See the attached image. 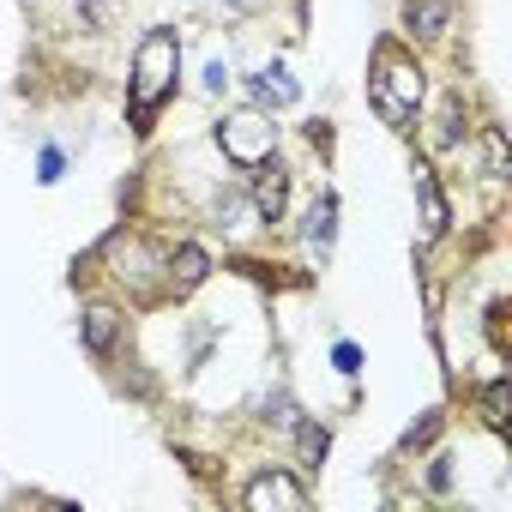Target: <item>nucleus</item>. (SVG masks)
I'll use <instances>...</instances> for the list:
<instances>
[{
  "mask_svg": "<svg viewBox=\"0 0 512 512\" xmlns=\"http://www.w3.org/2000/svg\"><path fill=\"white\" fill-rule=\"evenodd\" d=\"M217 151L229 157V163H241V169H260L266 157H272V145H278V127H272V115L266 109H235V115H223L217 121Z\"/></svg>",
  "mask_w": 512,
  "mask_h": 512,
  "instance_id": "7ed1b4c3",
  "label": "nucleus"
},
{
  "mask_svg": "<svg viewBox=\"0 0 512 512\" xmlns=\"http://www.w3.org/2000/svg\"><path fill=\"white\" fill-rule=\"evenodd\" d=\"M247 91H253V103L260 109H290L296 97H302V85L290 79V67H260V73H247Z\"/></svg>",
  "mask_w": 512,
  "mask_h": 512,
  "instance_id": "423d86ee",
  "label": "nucleus"
},
{
  "mask_svg": "<svg viewBox=\"0 0 512 512\" xmlns=\"http://www.w3.org/2000/svg\"><path fill=\"white\" fill-rule=\"evenodd\" d=\"M253 512H272V506H284V512H302L308 506V488L296 482V476H284V470H266V476H253L247 482V494H241Z\"/></svg>",
  "mask_w": 512,
  "mask_h": 512,
  "instance_id": "20e7f679",
  "label": "nucleus"
},
{
  "mask_svg": "<svg viewBox=\"0 0 512 512\" xmlns=\"http://www.w3.org/2000/svg\"><path fill=\"white\" fill-rule=\"evenodd\" d=\"M205 272H211L205 247H175V260H169V278H175V290H193Z\"/></svg>",
  "mask_w": 512,
  "mask_h": 512,
  "instance_id": "9b49d317",
  "label": "nucleus"
},
{
  "mask_svg": "<svg viewBox=\"0 0 512 512\" xmlns=\"http://www.w3.org/2000/svg\"><path fill=\"white\" fill-rule=\"evenodd\" d=\"M488 338H494V344H506V308H500V302L488 308Z\"/></svg>",
  "mask_w": 512,
  "mask_h": 512,
  "instance_id": "412c9836",
  "label": "nucleus"
},
{
  "mask_svg": "<svg viewBox=\"0 0 512 512\" xmlns=\"http://www.w3.org/2000/svg\"><path fill=\"white\" fill-rule=\"evenodd\" d=\"M416 205H422V241H440L452 211H446V193H440V175L428 163H416Z\"/></svg>",
  "mask_w": 512,
  "mask_h": 512,
  "instance_id": "39448f33",
  "label": "nucleus"
},
{
  "mask_svg": "<svg viewBox=\"0 0 512 512\" xmlns=\"http://www.w3.org/2000/svg\"><path fill=\"white\" fill-rule=\"evenodd\" d=\"M446 19H452V0H404V25L416 37H440Z\"/></svg>",
  "mask_w": 512,
  "mask_h": 512,
  "instance_id": "1a4fd4ad",
  "label": "nucleus"
},
{
  "mask_svg": "<svg viewBox=\"0 0 512 512\" xmlns=\"http://www.w3.org/2000/svg\"><path fill=\"white\" fill-rule=\"evenodd\" d=\"M332 362H338V374H362V350H356L350 338H344V344L332 350Z\"/></svg>",
  "mask_w": 512,
  "mask_h": 512,
  "instance_id": "a211bd4d",
  "label": "nucleus"
},
{
  "mask_svg": "<svg viewBox=\"0 0 512 512\" xmlns=\"http://www.w3.org/2000/svg\"><path fill=\"white\" fill-rule=\"evenodd\" d=\"M458 127H464V109H458V97L440 109V127H434V151H452L458 145Z\"/></svg>",
  "mask_w": 512,
  "mask_h": 512,
  "instance_id": "4468645a",
  "label": "nucleus"
},
{
  "mask_svg": "<svg viewBox=\"0 0 512 512\" xmlns=\"http://www.w3.org/2000/svg\"><path fill=\"white\" fill-rule=\"evenodd\" d=\"M482 416H488V428H506V380H488V392H482Z\"/></svg>",
  "mask_w": 512,
  "mask_h": 512,
  "instance_id": "dca6fc26",
  "label": "nucleus"
},
{
  "mask_svg": "<svg viewBox=\"0 0 512 512\" xmlns=\"http://www.w3.org/2000/svg\"><path fill=\"white\" fill-rule=\"evenodd\" d=\"M229 7H235V13H253V7H266V0H229Z\"/></svg>",
  "mask_w": 512,
  "mask_h": 512,
  "instance_id": "4be33fe9",
  "label": "nucleus"
},
{
  "mask_svg": "<svg viewBox=\"0 0 512 512\" xmlns=\"http://www.w3.org/2000/svg\"><path fill=\"white\" fill-rule=\"evenodd\" d=\"M175 79H181V37H175L169 25H157V31H145V43L133 49L127 103H133V121H139V127H151V115H157V103L175 91Z\"/></svg>",
  "mask_w": 512,
  "mask_h": 512,
  "instance_id": "f257e3e1",
  "label": "nucleus"
},
{
  "mask_svg": "<svg viewBox=\"0 0 512 512\" xmlns=\"http://www.w3.org/2000/svg\"><path fill=\"white\" fill-rule=\"evenodd\" d=\"M205 91H211V97H223V91H229V67H223V61H211V67H205Z\"/></svg>",
  "mask_w": 512,
  "mask_h": 512,
  "instance_id": "aec40b11",
  "label": "nucleus"
},
{
  "mask_svg": "<svg viewBox=\"0 0 512 512\" xmlns=\"http://www.w3.org/2000/svg\"><path fill=\"white\" fill-rule=\"evenodd\" d=\"M482 151H488V181H500V175H506V139H500V127H488Z\"/></svg>",
  "mask_w": 512,
  "mask_h": 512,
  "instance_id": "f3484780",
  "label": "nucleus"
},
{
  "mask_svg": "<svg viewBox=\"0 0 512 512\" xmlns=\"http://www.w3.org/2000/svg\"><path fill=\"white\" fill-rule=\"evenodd\" d=\"M284 199H290V175L266 157V175L253 181V211H260L266 223H278V217H284Z\"/></svg>",
  "mask_w": 512,
  "mask_h": 512,
  "instance_id": "6e6552de",
  "label": "nucleus"
},
{
  "mask_svg": "<svg viewBox=\"0 0 512 512\" xmlns=\"http://www.w3.org/2000/svg\"><path fill=\"white\" fill-rule=\"evenodd\" d=\"M326 446H332L326 422H314V416H308V422L296 428V458H302V464H320V458H326Z\"/></svg>",
  "mask_w": 512,
  "mask_h": 512,
  "instance_id": "f8f14e48",
  "label": "nucleus"
},
{
  "mask_svg": "<svg viewBox=\"0 0 512 512\" xmlns=\"http://www.w3.org/2000/svg\"><path fill=\"white\" fill-rule=\"evenodd\" d=\"M115 332H121V314H115V308H91V314H85V344H91L97 356L115 350Z\"/></svg>",
  "mask_w": 512,
  "mask_h": 512,
  "instance_id": "9d476101",
  "label": "nucleus"
},
{
  "mask_svg": "<svg viewBox=\"0 0 512 512\" xmlns=\"http://www.w3.org/2000/svg\"><path fill=\"white\" fill-rule=\"evenodd\" d=\"M61 175H67V151H61V145H43V151H37V181L55 187Z\"/></svg>",
  "mask_w": 512,
  "mask_h": 512,
  "instance_id": "2eb2a0df",
  "label": "nucleus"
},
{
  "mask_svg": "<svg viewBox=\"0 0 512 512\" xmlns=\"http://www.w3.org/2000/svg\"><path fill=\"white\" fill-rule=\"evenodd\" d=\"M332 235H338V193H314V205H308V217H302V241H308L314 253H326Z\"/></svg>",
  "mask_w": 512,
  "mask_h": 512,
  "instance_id": "0eeeda50",
  "label": "nucleus"
},
{
  "mask_svg": "<svg viewBox=\"0 0 512 512\" xmlns=\"http://www.w3.org/2000/svg\"><path fill=\"white\" fill-rule=\"evenodd\" d=\"M368 97H374V109H380L386 127H404V121L416 115V103H422V67H416L404 49L380 43V55H374V79H368Z\"/></svg>",
  "mask_w": 512,
  "mask_h": 512,
  "instance_id": "f03ea898",
  "label": "nucleus"
},
{
  "mask_svg": "<svg viewBox=\"0 0 512 512\" xmlns=\"http://www.w3.org/2000/svg\"><path fill=\"white\" fill-rule=\"evenodd\" d=\"M121 13H127V0H79V19H85L91 31H115Z\"/></svg>",
  "mask_w": 512,
  "mask_h": 512,
  "instance_id": "ddd939ff",
  "label": "nucleus"
},
{
  "mask_svg": "<svg viewBox=\"0 0 512 512\" xmlns=\"http://www.w3.org/2000/svg\"><path fill=\"white\" fill-rule=\"evenodd\" d=\"M428 488H434V494L452 488V458H434V464H428Z\"/></svg>",
  "mask_w": 512,
  "mask_h": 512,
  "instance_id": "6ab92c4d",
  "label": "nucleus"
}]
</instances>
